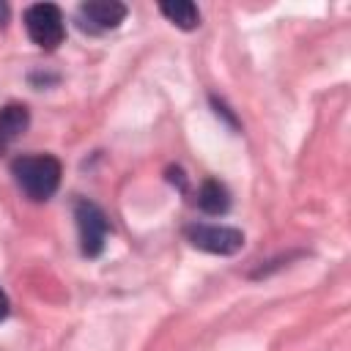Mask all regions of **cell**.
I'll use <instances>...</instances> for the list:
<instances>
[{
	"label": "cell",
	"mask_w": 351,
	"mask_h": 351,
	"mask_svg": "<svg viewBox=\"0 0 351 351\" xmlns=\"http://www.w3.org/2000/svg\"><path fill=\"white\" fill-rule=\"evenodd\" d=\"M11 173L30 200H49L60 184V162L49 154L19 156L14 159Z\"/></svg>",
	"instance_id": "cell-1"
},
{
	"label": "cell",
	"mask_w": 351,
	"mask_h": 351,
	"mask_svg": "<svg viewBox=\"0 0 351 351\" xmlns=\"http://www.w3.org/2000/svg\"><path fill=\"white\" fill-rule=\"evenodd\" d=\"M25 27L27 36L36 47L41 49H55L66 38V25L63 14L55 3H36L25 11Z\"/></svg>",
	"instance_id": "cell-2"
},
{
	"label": "cell",
	"mask_w": 351,
	"mask_h": 351,
	"mask_svg": "<svg viewBox=\"0 0 351 351\" xmlns=\"http://www.w3.org/2000/svg\"><path fill=\"white\" fill-rule=\"evenodd\" d=\"M184 236L192 247L214 255H233L244 247V233L228 225H189Z\"/></svg>",
	"instance_id": "cell-3"
},
{
	"label": "cell",
	"mask_w": 351,
	"mask_h": 351,
	"mask_svg": "<svg viewBox=\"0 0 351 351\" xmlns=\"http://www.w3.org/2000/svg\"><path fill=\"white\" fill-rule=\"evenodd\" d=\"M74 219H77V230H80L82 255L96 258L104 250V239H107V217H104V211L90 200H77Z\"/></svg>",
	"instance_id": "cell-4"
},
{
	"label": "cell",
	"mask_w": 351,
	"mask_h": 351,
	"mask_svg": "<svg viewBox=\"0 0 351 351\" xmlns=\"http://www.w3.org/2000/svg\"><path fill=\"white\" fill-rule=\"evenodd\" d=\"M80 19H82V27L90 33L110 30L126 19V5L118 0H90L80 5Z\"/></svg>",
	"instance_id": "cell-5"
},
{
	"label": "cell",
	"mask_w": 351,
	"mask_h": 351,
	"mask_svg": "<svg viewBox=\"0 0 351 351\" xmlns=\"http://www.w3.org/2000/svg\"><path fill=\"white\" fill-rule=\"evenodd\" d=\"M30 112L25 104H5L0 110V154H5L27 129Z\"/></svg>",
	"instance_id": "cell-6"
},
{
	"label": "cell",
	"mask_w": 351,
	"mask_h": 351,
	"mask_svg": "<svg viewBox=\"0 0 351 351\" xmlns=\"http://www.w3.org/2000/svg\"><path fill=\"white\" fill-rule=\"evenodd\" d=\"M197 206L206 211V214H225L228 206H230V195L228 189L214 181V178H206L197 189Z\"/></svg>",
	"instance_id": "cell-7"
},
{
	"label": "cell",
	"mask_w": 351,
	"mask_h": 351,
	"mask_svg": "<svg viewBox=\"0 0 351 351\" xmlns=\"http://www.w3.org/2000/svg\"><path fill=\"white\" fill-rule=\"evenodd\" d=\"M159 11H162L173 25H178L181 30H195V27L200 25V11H197V5H195V3H189V0L162 3V5H159Z\"/></svg>",
	"instance_id": "cell-8"
},
{
	"label": "cell",
	"mask_w": 351,
	"mask_h": 351,
	"mask_svg": "<svg viewBox=\"0 0 351 351\" xmlns=\"http://www.w3.org/2000/svg\"><path fill=\"white\" fill-rule=\"evenodd\" d=\"M8 315V296L3 293V288H0V321Z\"/></svg>",
	"instance_id": "cell-9"
},
{
	"label": "cell",
	"mask_w": 351,
	"mask_h": 351,
	"mask_svg": "<svg viewBox=\"0 0 351 351\" xmlns=\"http://www.w3.org/2000/svg\"><path fill=\"white\" fill-rule=\"evenodd\" d=\"M3 19H5V5L0 3V25H3Z\"/></svg>",
	"instance_id": "cell-10"
}]
</instances>
